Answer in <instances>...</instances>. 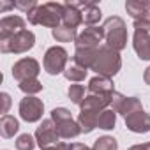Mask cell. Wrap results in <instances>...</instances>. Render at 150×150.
I'll return each mask as SVG.
<instances>
[{
  "instance_id": "2e32d148",
  "label": "cell",
  "mask_w": 150,
  "mask_h": 150,
  "mask_svg": "<svg viewBox=\"0 0 150 150\" xmlns=\"http://www.w3.org/2000/svg\"><path fill=\"white\" fill-rule=\"evenodd\" d=\"M57 131H58V136L60 139H72L81 134V127L78 124V120L74 118H67V120H62V122H57Z\"/></svg>"
},
{
  "instance_id": "d590c367",
  "label": "cell",
  "mask_w": 150,
  "mask_h": 150,
  "mask_svg": "<svg viewBox=\"0 0 150 150\" xmlns=\"http://www.w3.org/2000/svg\"><path fill=\"white\" fill-rule=\"evenodd\" d=\"M50 150H71V145H67V143L60 141V143H57L55 146H51Z\"/></svg>"
},
{
  "instance_id": "5bb4252c",
  "label": "cell",
  "mask_w": 150,
  "mask_h": 150,
  "mask_svg": "<svg viewBox=\"0 0 150 150\" xmlns=\"http://www.w3.org/2000/svg\"><path fill=\"white\" fill-rule=\"evenodd\" d=\"M132 48L139 60H150V34L148 32H136L132 35Z\"/></svg>"
},
{
  "instance_id": "e0dca14e",
  "label": "cell",
  "mask_w": 150,
  "mask_h": 150,
  "mask_svg": "<svg viewBox=\"0 0 150 150\" xmlns=\"http://www.w3.org/2000/svg\"><path fill=\"white\" fill-rule=\"evenodd\" d=\"M97 50L99 48H76V51L72 55V62H76L85 69H92L97 57Z\"/></svg>"
},
{
  "instance_id": "44dd1931",
  "label": "cell",
  "mask_w": 150,
  "mask_h": 150,
  "mask_svg": "<svg viewBox=\"0 0 150 150\" xmlns=\"http://www.w3.org/2000/svg\"><path fill=\"white\" fill-rule=\"evenodd\" d=\"M81 14H83V23H85L87 27H96V25L99 23V20L103 18L99 6H96L94 2H87V6L83 7Z\"/></svg>"
},
{
  "instance_id": "603a6c76",
  "label": "cell",
  "mask_w": 150,
  "mask_h": 150,
  "mask_svg": "<svg viewBox=\"0 0 150 150\" xmlns=\"http://www.w3.org/2000/svg\"><path fill=\"white\" fill-rule=\"evenodd\" d=\"M138 111H143V104L138 97H125L120 104V110L117 115H122L124 118L132 115V113H138Z\"/></svg>"
},
{
  "instance_id": "7402d4cb",
  "label": "cell",
  "mask_w": 150,
  "mask_h": 150,
  "mask_svg": "<svg viewBox=\"0 0 150 150\" xmlns=\"http://www.w3.org/2000/svg\"><path fill=\"white\" fill-rule=\"evenodd\" d=\"M51 35H53V39H55L57 42H76L78 32H76V28L60 25V27H57L55 30H51Z\"/></svg>"
},
{
  "instance_id": "4316f807",
  "label": "cell",
  "mask_w": 150,
  "mask_h": 150,
  "mask_svg": "<svg viewBox=\"0 0 150 150\" xmlns=\"http://www.w3.org/2000/svg\"><path fill=\"white\" fill-rule=\"evenodd\" d=\"M67 96H69V99H71L72 104L81 106L83 99L87 97V96H85V87H83V85H78V83H74V85H71V87L67 88Z\"/></svg>"
},
{
  "instance_id": "ba28073f",
  "label": "cell",
  "mask_w": 150,
  "mask_h": 150,
  "mask_svg": "<svg viewBox=\"0 0 150 150\" xmlns=\"http://www.w3.org/2000/svg\"><path fill=\"white\" fill-rule=\"evenodd\" d=\"M39 72H41L39 62H37L35 58H30V57L21 58V60H18V62L13 65V78H14L18 83H21V81H25V80H34V78H37Z\"/></svg>"
},
{
  "instance_id": "5b68a950",
  "label": "cell",
  "mask_w": 150,
  "mask_h": 150,
  "mask_svg": "<svg viewBox=\"0 0 150 150\" xmlns=\"http://www.w3.org/2000/svg\"><path fill=\"white\" fill-rule=\"evenodd\" d=\"M67 51L62 46H51L46 50L44 53V60H42V67L48 74L51 76H57V74H64L65 67H67Z\"/></svg>"
},
{
  "instance_id": "8d00e7d4",
  "label": "cell",
  "mask_w": 150,
  "mask_h": 150,
  "mask_svg": "<svg viewBox=\"0 0 150 150\" xmlns=\"http://www.w3.org/2000/svg\"><path fill=\"white\" fill-rule=\"evenodd\" d=\"M129 150H150V141L148 143H139V145H132Z\"/></svg>"
},
{
  "instance_id": "d4e9b609",
  "label": "cell",
  "mask_w": 150,
  "mask_h": 150,
  "mask_svg": "<svg viewBox=\"0 0 150 150\" xmlns=\"http://www.w3.org/2000/svg\"><path fill=\"white\" fill-rule=\"evenodd\" d=\"M115 124H117V113L113 110H104L99 113V122H97L99 129L111 131V129H115Z\"/></svg>"
},
{
  "instance_id": "4fadbf2b",
  "label": "cell",
  "mask_w": 150,
  "mask_h": 150,
  "mask_svg": "<svg viewBox=\"0 0 150 150\" xmlns=\"http://www.w3.org/2000/svg\"><path fill=\"white\" fill-rule=\"evenodd\" d=\"M125 127H127L131 132L145 134V132L150 131V115L145 113V111L132 113V115L125 117Z\"/></svg>"
},
{
  "instance_id": "cb8c5ba5",
  "label": "cell",
  "mask_w": 150,
  "mask_h": 150,
  "mask_svg": "<svg viewBox=\"0 0 150 150\" xmlns=\"http://www.w3.org/2000/svg\"><path fill=\"white\" fill-rule=\"evenodd\" d=\"M125 11L127 14H131L134 20L143 16L145 13L150 11V2H141V0H127L125 2Z\"/></svg>"
},
{
  "instance_id": "3957f363",
  "label": "cell",
  "mask_w": 150,
  "mask_h": 150,
  "mask_svg": "<svg viewBox=\"0 0 150 150\" xmlns=\"http://www.w3.org/2000/svg\"><path fill=\"white\" fill-rule=\"evenodd\" d=\"M103 32L106 46H110L111 50L120 53L127 46V27L120 16H110L103 23Z\"/></svg>"
},
{
  "instance_id": "d6a6232c",
  "label": "cell",
  "mask_w": 150,
  "mask_h": 150,
  "mask_svg": "<svg viewBox=\"0 0 150 150\" xmlns=\"http://www.w3.org/2000/svg\"><path fill=\"white\" fill-rule=\"evenodd\" d=\"M125 99V96L124 94H120V92H113L111 94V110L115 111V113H118V110H120V104H122V101Z\"/></svg>"
},
{
  "instance_id": "ac0fdd59",
  "label": "cell",
  "mask_w": 150,
  "mask_h": 150,
  "mask_svg": "<svg viewBox=\"0 0 150 150\" xmlns=\"http://www.w3.org/2000/svg\"><path fill=\"white\" fill-rule=\"evenodd\" d=\"M18 131H20V122H18V118H14L13 115H2V118H0V134H2V138L9 139V138H13Z\"/></svg>"
},
{
  "instance_id": "74e56055",
  "label": "cell",
  "mask_w": 150,
  "mask_h": 150,
  "mask_svg": "<svg viewBox=\"0 0 150 150\" xmlns=\"http://www.w3.org/2000/svg\"><path fill=\"white\" fill-rule=\"evenodd\" d=\"M11 7H14V2H4V0L0 2V11H2V13H6V11L11 9Z\"/></svg>"
},
{
  "instance_id": "836d02e7",
  "label": "cell",
  "mask_w": 150,
  "mask_h": 150,
  "mask_svg": "<svg viewBox=\"0 0 150 150\" xmlns=\"http://www.w3.org/2000/svg\"><path fill=\"white\" fill-rule=\"evenodd\" d=\"M0 97H2V103H4L2 113H4V115H7V111H9V108H11V96H9L7 92H2V94H0Z\"/></svg>"
},
{
  "instance_id": "52a82bcc",
  "label": "cell",
  "mask_w": 150,
  "mask_h": 150,
  "mask_svg": "<svg viewBox=\"0 0 150 150\" xmlns=\"http://www.w3.org/2000/svg\"><path fill=\"white\" fill-rule=\"evenodd\" d=\"M35 141L37 145L41 146V150H46V148H51L55 146L57 143H60V136H58V131H57V125L51 118H46L41 122V125L37 127L35 131Z\"/></svg>"
},
{
  "instance_id": "30bf717a",
  "label": "cell",
  "mask_w": 150,
  "mask_h": 150,
  "mask_svg": "<svg viewBox=\"0 0 150 150\" xmlns=\"http://www.w3.org/2000/svg\"><path fill=\"white\" fill-rule=\"evenodd\" d=\"M104 39L103 27H87L76 37V48H101L99 42Z\"/></svg>"
},
{
  "instance_id": "7a4b0ae2",
  "label": "cell",
  "mask_w": 150,
  "mask_h": 150,
  "mask_svg": "<svg viewBox=\"0 0 150 150\" xmlns=\"http://www.w3.org/2000/svg\"><path fill=\"white\" fill-rule=\"evenodd\" d=\"M122 69V58L120 53L111 50L110 46H101L97 50V57L96 62L92 65V71L97 72V76H106V78H113L115 74Z\"/></svg>"
},
{
  "instance_id": "f546056e",
  "label": "cell",
  "mask_w": 150,
  "mask_h": 150,
  "mask_svg": "<svg viewBox=\"0 0 150 150\" xmlns=\"http://www.w3.org/2000/svg\"><path fill=\"white\" fill-rule=\"evenodd\" d=\"M132 25H134V30L136 32H148L150 34V11L145 13L143 16L136 18Z\"/></svg>"
},
{
  "instance_id": "484cf974",
  "label": "cell",
  "mask_w": 150,
  "mask_h": 150,
  "mask_svg": "<svg viewBox=\"0 0 150 150\" xmlns=\"http://www.w3.org/2000/svg\"><path fill=\"white\" fill-rule=\"evenodd\" d=\"M18 88H20L25 96H35V94H39V92L42 90V83H41L37 78H34V80H25V81L18 83Z\"/></svg>"
},
{
  "instance_id": "ab89813d",
  "label": "cell",
  "mask_w": 150,
  "mask_h": 150,
  "mask_svg": "<svg viewBox=\"0 0 150 150\" xmlns=\"http://www.w3.org/2000/svg\"><path fill=\"white\" fill-rule=\"evenodd\" d=\"M46 150H50V148H46Z\"/></svg>"
},
{
  "instance_id": "83f0119b",
  "label": "cell",
  "mask_w": 150,
  "mask_h": 150,
  "mask_svg": "<svg viewBox=\"0 0 150 150\" xmlns=\"http://www.w3.org/2000/svg\"><path fill=\"white\" fill-rule=\"evenodd\" d=\"M94 150H118V141L113 136H101L94 141Z\"/></svg>"
},
{
  "instance_id": "f1b7e54d",
  "label": "cell",
  "mask_w": 150,
  "mask_h": 150,
  "mask_svg": "<svg viewBox=\"0 0 150 150\" xmlns=\"http://www.w3.org/2000/svg\"><path fill=\"white\" fill-rule=\"evenodd\" d=\"M35 145H37L35 138L30 136L28 132H27V134H20L18 139H16V148H18V150H34Z\"/></svg>"
},
{
  "instance_id": "8992f818",
  "label": "cell",
  "mask_w": 150,
  "mask_h": 150,
  "mask_svg": "<svg viewBox=\"0 0 150 150\" xmlns=\"http://www.w3.org/2000/svg\"><path fill=\"white\" fill-rule=\"evenodd\" d=\"M20 117L28 122V124H34V122H39L42 118V113H44V104L39 97L35 96H25L21 101H20Z\"/></svg>"
},
{
  "instance_id": "8fae6325",
  "label": "cell",
  "mask_w": 150,
  "mask_h": 150,
  "mask_svg": "<svg viewBox=\"0 0 150 150\" xmlns=\"http://www.w3.org/2000/svg\"><path fill=\"white\" fill-rule=\"evenodd\" d=\"M23 30H27L25 20L20 16H4L0 20V41H6V39H9Z\"/></svg>"
},
{
  "instance_id": "9c48e42d",
  "label": "cell",
  "mask_w": 150,
  "mask_h": 150,
  "mask_svg": "<svg viewBox=\"0 0 150 150\" xmlns=\"http://www.w3.org/2000/svg\"><path fill=\"white\" fill-rule=\"evenodd\" d=\"M87 2H65L64 4V16H62V25L71 27V28H78L83 23V7Z\"/></svg>"
},
{
  "instance_id": "9a60e30c",
  "label": "cell",
  "mask_w": 150,
  "mask_h": 150,
  "mask_svg": "<svg viewBox=\"0 0 150 150\" xmlns=\"http://www.w3.org/2000/svg\"><path fill=\"white\" fill-rule=\"evenodd\" d=\"M115 92V85L111 78L106 76H94L88 81V94H97V96H110Z\"/></svg>"
},
{
  "instance_id": "1f68e13d",
  "label": "cell",
  "mask_w": 150,
  "mask_h": 150,
  "mask_svg": "<svg viewBox=\"0 0 150 150\" xmlns=\"http://www.w3.org/2000/svg\"><path fill=\"white\" fill-rule=\"evenodd\" d=\"M67 118H72L71 111L67 108H55L51 110V120L57 124V122H62V120H67Z\"/></svg>"
},
{
  "instance_id": "277c9868",
  "label": "cell",
  "mask_w": 150,
  "mask_h": 150,
  "mask_svg": "<svg viewBox=\"0 0 150 150\" xmlns=\"http://www.w3.org/2000/svg\"><path fill=\"white\" fill-rule=\"evenodd\" d=\"M35 44V35L30 30H23L6 41H0V51L2 53H14V55H21L27 53L28 50H32Z\"/></svg>"
},
{
  "instance_id": "f35d334b",
  "label": "cell",
  "mask_w": 150,
  "mask_h": 150,
  "mask_svg": "<svg viewBox=\"0 0 150 150\" xmlns=\"http://www.w3.org/2000/svg\"><path fill=\"white\" fill-rule=\"evenodd\" d=\"M143 81L146 83V85H150V65L145 69V72H143Z\"/></svg>"
},
{
  "instance_id": "7c38bea8",
  "label": "cell",
  "mask_w": 150,
  "mask_h": 150,
  "mask_svg": "<svg viewBox=\"0 0 150 150\" xmlns=\"http://www.w3.org/2000/svg\"><path fill=\"white\" fill-rule=\"evenodd\" d=\"M108 106H111V94L110 96H97V94H88L80 110L81 111H96V113H101L104 110H108Z\"/></svg>"
},
{
  "instance_id": "e575fe53",
  "label": "cell",
  "mask_w": 150,
  "mask_h": 150,
  "mask_svg": "<svg viewBox=\"0 0 150 150\" xmlns=\"http://www.w3.org/2000/svg\"><path fill=\"white\" fill-rule=\"evenodd\" d=\"M71 150H94V148L87 146L85 143H72L71 145Z\"/></svg>"
},
{
  "instance_id": "4dcf8cb0",
  "label": "cell",
  "mask_w": 150,
  "mask_h": 150,
  "mask_svg": "<svg viewBox=\"0 0 150 150\" xmlns=\"http://www.w3.org/2000/svg\"><path fill=\"white\" fill-rule=\"evenodd\" d=\"M37 6H39L37 0H16V2H14V7L20 9V11H23V13H27V14L32 13Z\"/></svg>"
},
{
  "instance_id": "ffe728a7",
  "label": "cell",
  "mask_w": 150,
  "mask_h": 150,
  "mask_svg": "<svg viewBox=\"0 0 150 150\" xmlns=\"http://www.w3.org/2000/svg\"><path fill=\"white\" fill-rule=\"evenodd\" d=\"M87 72H88V69L78 65L76 62H71V64H67V67L64 71V76H65V80H69L72 83H80L87 78Z\"/></svg>"
},
{
  "instance_id": "d6986e66",
  "label": "cell",
  "mask_w": 150,
  "mask_h": 150,
  "mask_svg": "<svg viewBox=\"0 0 150 150\" xmlns=\"http://www.w3.org/2000/svg\"><path fill=\"white\" fill-rule=\"evenodd\" d=\"M97 122H99V113L96 111H80L78 115V124L81 127V132L85 134L92 132L97 127Z\"/></svg>"
},
{
  "instance_id": "6da1fadb",
  "label": "cell",
  "mask_w": 150,
  "mask_h": 150,
  "mask_svg": "<svg viewBox=\"0 0 150 150\" xmlns=\"http://www.w3.org/2000/svg\"><path fill=\"white\" fill-rule=\"evenodd\" d=\"M62 16H64V4H58V2H46L42 6H37L32 13L27 14L28 23L42 25V27H48L51 30L60 27Z\"/></svg>"
}]
</instances>
